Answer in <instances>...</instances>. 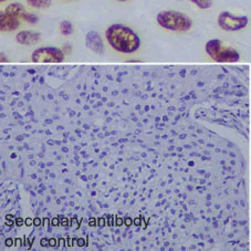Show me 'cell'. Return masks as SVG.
I'll return each instance as SVG.
<instances>
[{"label": "cell", "instance_id": "cell-1", "mask_svg": "<svg viewBox=\"0 0 251 251\" xmlns=\"http://www.w3.org/2000/svg\"><path fill=\"white\" fill-rule=\"evenodd\" d=\"M105 38L111 48L121 53H134L141 47L138 34L131 27L122 24H114L107 27Z\"/></svg>", "mask_w": 251, "mask_h": 251}, {"label": "cell", "instance_id": "cell-2", "mask_svg": "<svg viewBox=\"0 0 251 251\" xmlns=\"http://www.w3.org/2000/svg\"><path fill=\"white\" fill-rule=\"evenodd\" d=\"M157 24L163 29L175 32L189 31L193 27V21L184 12L177 10H163L156 16Z\"/></svg>", "mask_w": 251, "mask_h": 251}, {"label": "cell", "instance_id": "cell-3", "mask_svg": "<svg viewBox=\"0 0 251 251\" xmlns=\"http://www.w3.org/2000/svg\"><path fill=\"white\" fill-rule=\"evenodd\" d=\"M205 50L207 54L218 63H235L240 60L239 51L219 39H210L207 41Z\"/></svg>", "mask_w": 251, "mask_h": 251}, {"label": "cell", "instance_id": "cell-4", "mask_svg": "<svg viewBox=\"0 0 251 251\" xmlns=\"http://www.w3.org/2000/svg\"><path fill=\"white\" fill-rule=\"evenodd\" d=\"M66 59V53L57 47L38 48L31 54L33 63H61Z\"/></svg>", "mask_w": 251, "mask_h": 251}, {"label": "cell", "instance_id": "cell-5", "mask_svg": "<svg viewBox=\"0 0 251 251\" xmlns=\"http://www.w3.org/2000/svg\"><path fill=\"white\" fill-rule=\"evenodd\" d=\"M217 23L220 29L225 31L235 32L245 29L249 24V18L247 16H237L229 11H222L217 18Z\"/></svg>", "mask_w": 251, "mask_h": 251}, {"label": "cell", "instance_id": "cell-6", "mask_svg": "<svg viewBox=\"0 0 251 251\" xmlns=\"http://www.w3.org/2000/svg\"><path fill=\"white\" fill-rule=\"evenodd\" d=\"M85 45L91 51H93L95 53H104V43H103L102 38L98 31H89L86 33Z\"/></svg>", "mask_w": 251, "mask_h": 251}, {"label": "cell", "instance_id": "cell-7", "mask_svg": "<svg viewBox=\"0 0 251 251\" xmlns=\"http://www.w3.org/2000/svg\"><path fill=\"white\" fill-rule=\"evenodd\" d=\"M16 41L23 46L37 45V43L41 41V33L29 31V30H23V31L17 33Z\"/></svg>", "mask_w": 251, "mask_h": 251}, {"label": "cell", "instance_id": "cell-8", "mask_svg": "<svg viewBox=\"0 0 251 251\" xmlns=\"http://www.w3.org/2000/svg\"><path fill=\"white\" fill-rule=\"evenodd\" d=\"M20 27V20L19 18H16V17H12L2 12L1 16H0V30L1 32H10L15 31Z\"/></svg>", "mask_w": 251, "mask_h": 251}, {"label": "cell", "instance_id": "cell-9", "mask_svg": "<svg viewBox=\"0 0 251 251\" xmlns=\"http://www.w3.org/2000/svg\"><path fill=\"white\" fill-rule=\"evenodd\" d=\"M25 7L21 5L20 2H12L10 3L9 6H7L6 10H5V14L12 16V17H16V18H24V16L25 15Z\"/></svg>", "mask_w": 251, "mask_h": 251}, {"label": "cell", "instance_id": "cell-10", "mask_svg": "<svg viewBox=\"0 0 251 251\" xmlns=\"http://www.w3.org/2000/svg\"><path fill=\"white\" fill-rule=\"evenodd\" d=\"M59 31L62 34V36L68 37V36H71V34L75 32V27H73L71 21L63 20L59 25Z\"/></svg>", "mask_w": 251, "mask_h": 251}, {"label": "cell", "instance_id": "cell-11", "mask_svg": "<svg viewBox=\"0 0 251 251\" xmlns=\"http://www.w3.org/2000/svg\"><path fill=\"white\" fill-rule=\"evenodd\" d=\"M27 3L37 9H46L52 5V0H27Z\"/></svg>", "mask_w": 251, "mask_h": 251}, {"label": "cell", "instance_id": "cell-12", "mask_svg": "<svg viewBox=\"0 0 251 251\" xmlns=\"http://www.w3.org/2000/svg\"><path fill=\"white\" fill-rule=\"evenodd\" d=\"M189 1L201 9H209L213 6V0H189Z\"/></svg>", "mask_w": 251, "mask_h": 251}, {"label": "cell", "instance_id": "cell-13", "mask_svg": "<svg viewBox=\"0 0 251 251\" xmlns=\"http://www.w3.org/2000/svg\"><path fill=\"white\" fill-rule=\"evenodd\" d=\"M25 21H27L30 25H36L39 23V17L34 14H30V12H25V15L23 18Z\"/></svg>", "mask_w": 251, "mask_h": 251}, {"label": "cell", "instance_id": "cell-14", "mask_svg": "<svg viewBox=\"0 0 251 251\" xmlns=\"http://www.w3.org/2000/svg\"><path fill=\"white\" fill-rule=\"evenodd\" d=\"M62 51L64 53H69L71 51V47L70 46H68V45H66L63 47V49H62Z\"/></svg>", "mask_w": 251, "mask_h": 251}, {"label": "cell", "instance_id": "cell-15", "mask_svg": "<svg viewBox=\"0 0 251 251\" xmlns=\"http://www.w3.org/2000/svg\"><path fill=\"white\" fill-rule=\"evenodd\" d=\"M116 1H120V2H125V1H127V0H116Z\"/></svg>", "mask_w": 251, "mask_h": 251}, {"label": "cell", "instance_id": "cell-16", "mask_svg": "<svg viewBox=\"0 0 251 251\" xmlns=\"http://www.w3.org/2000/svg\"><path fill=\"white\" fill-rule=\"evenodd\" d=\"M0 1H1V2H3V1H6V0H0Z\"/></svg>", "mask_w": 251, "mask_h": 251}]
</instances>
